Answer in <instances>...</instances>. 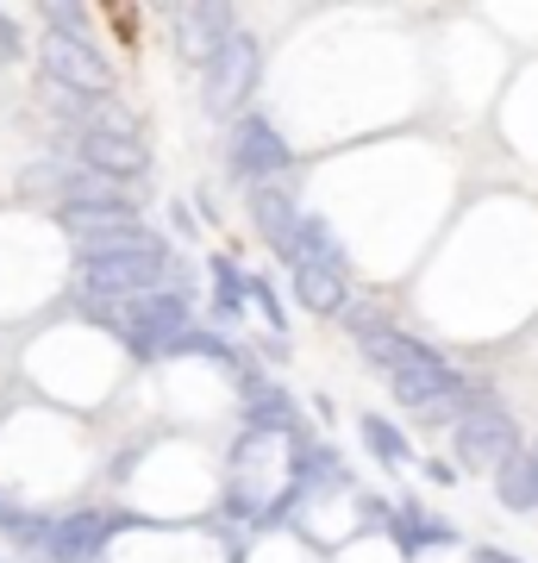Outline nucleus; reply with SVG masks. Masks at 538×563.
<instances>
[{"label": "nucleus", "instance_id": "8", "mask_svg": "<svg viewBox=\"0 0 538 563\" xmlns=\"http://www.w3.org/2000/svg\"><path fill=\"white\" fill-rule=\"evenodd\" d=\"M307 239H314V232H307ZM288 263H295L300 301L314 307V313H332V307H344V276H339V263H319V257H314V244H300Z\"/></svg>", "mask_w": 538, "mask_h": 563}, {"label": "nucleus", "instance_id": "9", "mask_svg": "<svg viewBox=\"0 0 538 563\" xmlns=\"http://www.w3.org/2000/svg\"><path fill=\"white\" fill-rule=\"evenodd\" d=\"M232 163H239V176H251L257 188H270V176H276L282 163H288V151H282V139H276V132H270L263 120H251V125H239Z\"/></svg>", "mask_w": 538, "mask_h": 563}, {"label": "nucleus", "instance_id": "11", "mask_svg": "<svg viewBox=\"0 0 538 563\" xmlns=\"http://www.w3.org/2000/svg\"><path fill=\"white\" fill-rule=\"evenodd\" d=\"M501 495L514 507H532L538 501V457H514L507 470H501Z\"/></svg>", "mask_w": 538, "mask_h": 563}, {"label": "nucleus", "instance_id": "3", "mask_svg": "<svg viewBox=\"0 0 538 563\" xmlns=\"http://www.w3.org/2000/svg\"><path fill=\"white\" fill-rule=\"evenodd\" d=\"M44 81H57V88H69V95H88V101H107L113 69H107V57L81 38L76 25H69V32L51 25V38H44Z\"/></svg>", "mask_w": 538, "mask_h": 563}, {"label": "nucleus", "instance_id": "4", "mask_svg": "<svg viewBox=\"0 0 538 563\" xmlns=\"http://www.w3.org/2000/svg\"><path fill=\"white\" fill-rule=\"evenodd\" d=\"M113 325H120V332L139 344V351H163V344L182 332V307L169 301V295H151V301L113 307Z\"/></svg>", "mask_w": 538, "mask_h": 563}, {"label": "nucleus", "instance_id": "5", "mask_svg": "<svg viewBox=\"0 0 538 563\" xmlns=\"http://www.w3.org/2000/svg\"><path fill=\"white\" fill-rule=\"evenodd\" d=\"M458 451H463V463H501L507 451H514V426H507V413L470 401V413L458 420Z\"/></svg>", "mask_w": 538, "mask_h": 563}, {"label": "nucleus", "instance_id": "7", "mask_svg": "<svg viewBox=\"0 0 538 563\" xmlns=\"http://www.w3.org/2000/svg\"><path fill=\"white\" fill-rule=\"evenodd\" d=\"M251 81H257V51H251V38H226L220 57H213V76H207V101L232 107L251 95Z\"/></svg>", "mask_w": 538, "mask_h": 563}, {"label": "nucleus", "instance_id": "12", "mask_svg": "<svg viewBox=\"0 0 538 563\" xmlns=\"http://www.w3.org/2000/svg\"><path fill=\"white\" fill-rule=\"evenodd\" d=\"M107 20H113V32H125V38L139 32V13H132V7H107Z\"/></svg>", "mask_w": 538, "mask_h": 563}, {"label": "nucleus", "instance_id": "1", "mask_svg": "<svg viewBox=\"0 0 538 563\" xmlns=\"http://www.w3.org/2000/svg\"><path fill=\"white\" fill-rule=\"evenodd\" d=\"M363 357L382 369V383L400 395V407L414 413H451V401H463V383L444 369L426 344L400 339L388 325H363Z\"/></svg>", "mask_w": 538, "mask_h": 563}, {"label": "nucleus", "instance_id": "2", "mask_svg": "<svg viewBox=\"0 0 538 563\" xmlns=\"http://www.w3.org/2000/svg\"><path fill=\"white\" fill-rule=\"evenodd\" d=\"M76 282L88 288V301H151L163 282H169V257H163L157 239H139V244H120V251H88L76 269Z\"/></svg>", "mask_w": 538, "mask_h": 563}, {"label": "nucleus", "instance_id": "10", "mask_svg": "<svg viewBox=\"0 0 538 563\" xmlns=\"http://www.w3.org/2000/svg\"><path fill=\"white\" fill-rule=\"evenodd\" d=\"M176 32L188 57H220L226 44V13L220 7H176Z\"/></svg>", "mask_w": 538, "mask_h": 563}, {"label": "nucleus", "instance_id": "6", "mask_svg": "<svg viewBox=\"0 0 538 563\" xmlns=\"http://www.w3.org/2000/svg\"><path fill=\"white\" fill-rule=\"evenodd\" d=\"M76 157L88 163V169H100V176H139L144 169V132H88V139L76 144Z\"/></svg>", "mask_w": 538, "mask_h": 563}]
</instances>
